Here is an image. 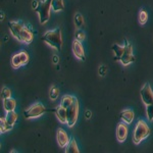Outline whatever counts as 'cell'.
Masks as SVG:
<instances>
[{
  "mask_svg": "<svg viewBox=\"0 0 153 153\" xmlns=\"http://www.w3.org/2000/svg\"><path fill=\"white\" fill-rule=\"evenodd\" d=\"M8 27L11 35L16 39H18L19 42L26 44H30L33 42V32H32L31 28L26 26L23 22H9Z\"/></svg>",
  "mask_w": 153,
  "mask_h": 153,
  "instance_id": "obj_1",
  "label": "cell"
},
{
  "mask_svg": "<svg viewBox=\"0 0 153 153\" xmlns=\"http://www.w3.org/2000/svg\"><path fill=\"white\" fill-rule=\"evenodd\" d=\"M41 39L45 43L49 44L51 47L56 48L58 51L61 50L62 37H61V30L59 28L55 30H51V31H47Z\"/></svg>",
  "mask_w": 153,
  "mask_h": 153,
  "instance_id": "obj_2",
  "label": "cell"
},
{
  "mask_svg": "<svg viewBox=\"0 0 153 153\" xmlns=\"http://www.w3.org/2000/svg\"><path fill=\"white\" fill-rule=\"evenodd\" d=\"M150 133H151V131H150V128L148 127L146 122L143 120H139L134 129V133H133V142L135 144H139L144 139H146L150 135Z\"/></svg>",
  "mask_w": 153,
  "mask_h": 153,
  "instance_id": "obj_3",
  "label": "cell"
},
{
  "mask_svg": "<svg viewBox=\"0 0 153 153\" xmlns=\"http://www.w3.org/2000/svg\"><path fill=\"white\" fill-rule=\"evenodd\" d=\"M51 3H52V0H44V1L40 2L39 6L37 7L36 11L39 13V19H40V23L42 25L46 24L50 19V10L52 9Z\"/></svg>",
  "mask_w": 153,
  "mask_h": 153,
  "instance_id": "obj_4",
  "label": "cell"
},
{
  "mask_svg": "<svg viewBox=\"0 0 153 153\" xmlns=\"http://www.w3.org/2000/svg\"><path fill=\"white\" fill-rule=\"evenodd\" d=\"M79 100L75 98V101L73 102V104L68 106L66 108V117H68V127H74L76 125V120L79 117Z\"/></svg>",
  "mask_w": 153,
  "mask_h": 153,
  "instance_id": "obj_5",
  "label": "cell"
},
{
  "mask_svg": "<svg viewBox=\"0 0 153 153\" xmlns=\"http://www.w3.org/2000/svg\"><path fill=\"white\" fill-rule=\"evenodd\" d=\"M46 111H52V110H49L45 107L42 103L37 102L35 104H33L30 108L24 112V115L26 118H35L38 117H41L42 114H44Z\"/></svg>",
  "mask_w": 153,
  "mask_h": 153,
  "instance_id": "obj_6",
  "label": "cell"
},
{
  "mask_svg": "<svg viewBox=\"0 0 153 153\" xmlns=\"http://www.w3.org/2000/svg\"><path fill=\"white\" fill-rule=\"evenodd\" d=\"M125 46H126V49H125V52L123 54V56L120 57V61L123 63L124 65H128L130 63L134 62L136 60L134 54H133V47H132V44L129 43L127 40H125Z\"/></svg>",
  "mask_w": 153,
  "mask_h": 153,
  "instance_id": "obj_7",
  "label": "cell"
},
{
  "mask_svg": "<svg viewBox=\"0 0 153 153\" xmlns=\"http://www.w3.org/2000/svg\"><path fill=\"white\" fill-rule=\"evenodd\" d=\"M29 62V55L26 51H21L19 53H16L11 58V65L13 68H19L21 65H25Z\"/></svg>",
  "mask_w": 153,
  "mask_h": 153,
  "instance_id": "obj_8",
  "label": "cell"
},
{
  "mask_svg": "<svg viewBox=\"0 0 153 153\" xmlns=\"http://www.w3.org/2000/svg\"><path fill=\"white\" fill-rule=\"evenodd\" d=\"M140 95H141V99L145 105L153 104V91L151 89V86L148 83L145 84V86L140 91Z\"/></svg>",
  "mask_w": 153,
  "mask_h": 153,
  "instance_id": "obj_9",
  "label": "cell"
},
{
  "mask_svg": "<svg viewBox=\"0 0 153 153\" xmlns=\"http://www.w3.org/2000/svg\"><path fill=\"white\" fill-rule=\"evenodd\" d=\"M56 140L58 142V145L61 148H65L66 145L70 142V137H68V133L65 132L63 129H58L57 130V134H56Z\"/></svg>",
  "mask_w": 153,
  "mask_h": 153,
  "instance_id": "obj_10",
  "label": "cell"
},
{
  "mask_svg": "<svg viewBox=\"0 0 153 153\" xmlns=\"http://www.w3.org/2000/svg\"><path fill=\"white\" fill-rule=\"evenodd\" d=\"M73 52L75 54L76 57H78L81 60H85V51H84V47L82 45V42L76 40L73 43Z\"/></svg>",
  "mask_w": 153,
  "mask_h": 153,
  "instance_id": "obj_11",
  "label": "cell"
},
{
  "mask_svg": "<svg viewBox=\"0 0 153 153\" xmlns=\"http://www.w3.org/2000/svg\"><path fill=\"white\" fill-rule=\"evenodd\" d=\"M128 132H129V129H128V126L126 124H120L117 126V138L120 142H124L126 141L128 137Z\"/></svg>",
  "mask_w": 153,
  "mask_h": 153,
  "instance_id": "obj_12",
  "label": "cell"
},
{
  "mask_svg": "<svg viewBox=\"0 0 153 153\" xmlns=\"http://www.w3.org/2000/svg\"><path fill=\"white\" fill-rule=\"evenodd\" d=\"M54 113L57 117L58 120L61 124H66L68 123V117H66V108L63 107L62 105H59L58 107H56L54 109Z\"/></svg>",
  "mask_w": 153,
  "mask_h": 153,
  "instance_id": "obj_13",
  "label": "cell"
},
{
  "mask_svg": "<svg viewBox=\"0 0 153 153\" xmlns=\"http://www.w3.org/2000/svg\"><path fill=\"white\" fill-rule=\"evenodd\" d=\"M134 111L132 109H126V110H123L122 112L120 113V117L122 118L123 120L126 123V124L130 125L131 123L133 122L134 120Z\"/></svg>",
  "mask_w": 153,
  "mask_h": 153,
  "instance_id": "obj_14",
  "label": "cell"
},
{
  "mask_svg": "<svg viewBox=\"0 0 153 153\" xmlns=\"http://www.w3.org/2000/svg\"><path fill=\"white\" fill-rule=\"evenodd\" d=\"M65 152L66 153H79L80 150H79V147L76 145V142L74 138H71L68 142V144L65 146Z\"/></svg>",
  "mask_w": 153,
  "mask_h": 153,
  "instance_id": "obj_15",
  "label": "cell"
},
{
  "mask_svg": "<svg viewBox=\"0 0 153 153\" xmlns=\"http://www.w3.org/2000/svg\"><path fill=\"white\" fill-rule=\"evenodd\" d=\"M16 106V102L13 98H7V99L3 100V107L5 109V111H11V110H14Z\"/></svg>",
  "mask_w": 153,
  "mask_h": 153,
  "instance_id": "obj_16",
  "label": "cell"
},
{
  "mask_svg": "<svg viewBox=\"0 0 153 153\" xmlns=\"http://www.w3.org/2000/svg\"><path fill=\"white\" fill-rule=\"evenodd\" d=\"M125 49H126V46H120V45H118V44H114V45L112 46V51L115 54L114 60H120V57H122L123 54L125 52Z\"/></svg>",
  "mask_w": 153,
  "mask_h": 153,
  "instance_id": "obj_17",
  "label": "cell"
},
{
  "mask_svg": "<svg viewBox=\"0 0 153 153\" xmlns=\"http://www.w3.org/2000/svg\"><path fill=\"white\" fill-rule=\"evenodd\" d=\"M5 120L6 122L8 123L9 125L13 126L16 124V120H18V114L14 110H11V111H6V115H5Z\"/></svg>",
  "mask_w": 153,
  "mask_h": 153,
  "instance_id": "obj_18",
  "label": "cell"
},
{
  "mask_svg": "<svg viewBox=\"0 0 153 153\" xmlns=\"http://www.w3.org/2000/svg\"><path fill=\"white\" fill-rule=\"evenodd\" d=\"M51 8L53 11H60L65 9V2L63 0H52Z\"/></svg>",
  "mask_w": 153,
  "mask_h": 153,
  "instance_id": "obj_19",
  "label": "cell"
},
{
  "mask_svg": "<svg viewBox=\"0 0 153 153\" xmlns=\"http://www.w3.org/2000/svg\"><path fill=\"white\" fill-rule=\"evenodd\" d=\"M13 126L9 125L8 123L6 122L5 117H1L0 118V132L1 133H6L8 131H10L12 129Z\"/></svg>",
  "mask_w": 153,
  "mask_h": 153,
  "instance_id": "obj_20",
  "label": "cell"
},
{
  "mask_svg": "<svg viewBox=\"0 0 153 153\" xmlns=\"http://www.w3.org/2000/svg\"><path fill=\"white\" fill-rule=\"evenodd\" d=\"M75 98L76 97H74V96H71V95H65L62 98H61V104L60 105H62L63 107L68 108V106L73 104V102L75 101Z\"/></svg>",
  "mask_w": 153,
  "mask_h": 153,
  "instance_id": "obj_21",
  "label": "cell"
},
{
  "mask_svg": "<svg viewBox=\"0 0 153 153\" xmlns=\"http://www.w3.org/2000/svg\"><path fill=\"white\" fill-rule=\"evenodd\" d=\"M59 96V89L55 86L51 87L50 91H49V97H50L51 100H56L57 97Z\"/></svg>",
  "mask_w": 153,
  "mask_h": 153,
  "instance_id": "obj_22",
  "label": "cell"
},
{
  "mask_svg": "<svg viewBox=\"0 0 153 153\" xmlns=\"http://www.w3.org/2000/svg\"><path fill=\"white\" fill-rule=\"evenodd\" d=\"M147 19H148V13H147V11L144 10V9H142V10L140 11V13H139V22H140V24H141V25L146 24Z\"/></svg>",
  "mask_w": 153,
  "mask_h": 153,
  "instance_id": "obj_23",
  "label": "cell"
},
{
  "mask_svg": "<svg viewBox=\"0 0 153 153\" xmlns=\"http://www.w3.org/2000/svg\"><path fill=\"white\" fill-rule=\"evenodd\" d=\"M11 97V91L7 87H3L1 90V98L2 99H7V98Z\"/></svg>",
  "mask_w": 153,
  "mask_h": 153,
  "instance_id": "obj_24",
  "label": "cell"
},
{
  "mask_svg": "<svg viewBox=\"0 0 153 153\" xmlns=\"http://www.w3.org/2000/svg\"><path fill=\"white\" fill-rule=\"evenodd\" d=\"M83 23H84V19H83L82 14L76 13L75 16V25L78 28H81V27L83 26Z\"/></svg>",
  "mask_w": 153,
  "mask_h": 153,
  "instance_id": "obj_25",
  "label": "cell"
},
{
  "mask_svg": "<svg viewBox=\"0 0 153 153\" xmlns=\"http://www.w3.org/2000/svg\"><path fill=\"white\" fill-rule=\"evenodd\" d=\"M146 113H147V118L152 122L153 120V104L146 105Z\"/></svg>",
  "mask_w": 153,
  "mask_h": 153,
  "instance_id": "obj_26",
  "label": "cell"
},
{
  "mask_svg": "<svg viewBox=\"0 0 153 153\" xmlns=\"http://www.w3.org/2000/svg\"><path fill=\"white\" fill-rule=\"evenodd\" d=\"M76 39L79 41H84L86 39V34L85 32L82 31V30H76Z\"/></svg>",
  "mask_w": 153,
  "mask_h": 153,
  "instance_id": "obj_27",
  "label": "cell"
},
{
  "mask_svg": "<svg viewBox=\"0 0 153 153\" xmlns=\"http://www.w3.org/2000/svg\"><path fill=\"white\" fill-rule=\"evenodd\" d=\"M100 76H105V73H106V66L105 65H101L99 68V71H98Z\"/></svg>",
  "mask_w": 153,
  "mask_h": 153,
  "instance_id": "obj_28",
  "label": "cell"
},
{
  "mask_svg": "<svg viewBox=\"0 0 153 153\" xmlns=\"http://www.w3.org/2000/svg\"><path fill=\"white\" fill-rule=\"evenodd\" d=\"M39 4H40V2L39 1H37V0H33V2H32V6H33V8L35 9H37V7L39 6Z\"/></svg>",
  "mask_w": 153,
  "mask_h": 153,
  "instance_id": "obj_29",
  "label": "cell"
},
{
  "mask_svg": "<svg viewBox=\"0 0 153 153\" xmlns=\"http://www.w3.org/2000/svg\"><path fill=\"white\" fill-rule=\"evenodd\" d=\"M85 115H86V118H87V120H90V118H91V115H92V113H91L90 110H86Z\"/></svg>",
  "mask_w": 153,
  "mask_h": 153,
  "instance_id": "obj_30",
  "label": "cell"
},
{
  "mask_svg": "<svg viewBox=\"0 0 153 153\" xmlns=\"http://www.w3.org/2000/svg\"><path fill=\"white\" fill-rule=\"evenodd\" d=\"M53 63H57L58 61H59V57L57 55H53Z\"/></svg>",
  "mask_w": 153,
  "mask_h": 153,
  "instance_id": "obj_31",
  "label": "cell"
}]
</instances>
